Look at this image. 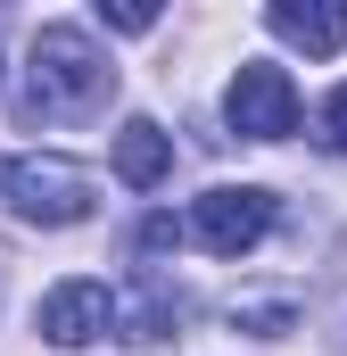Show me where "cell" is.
Here are the masks:
<instances>
[{
  "instance_id": "277c9868",
  "label": "cell",
  "mask_w": 347,
  "mask_h": 356,
  "mask_svg": "<svg viewBox=\"0 0 347 356\" xmlns=\"http://www.w3.org/2000/svg\"><path fill=\"white\" fill-rule=\"evenodd\" d=\"M264 232H273V191H257V182H223V191L190 199V241L207 257H248Z\"/></svg>"
},
{
  "instance_id": "6da1fadb",
  "label": "cell",
  "mask_w": 347,
  "mask_h": 356,
  "mask_svg": "<svg viewBox=\"0 0 347 356\" xmlns=\"http://www.w3.org/2000/svg\"><path fill=\"white\" fill-rule=\"evenodd\" d=\"M108 91H116V67L91 50L83 25H42V33H33V108H42V116L99 108Z\"/></svg>"
},
{
  "instance_id": "9c48e42d",
  "label": "cell",
  "mask_w": 347,
  "mask_h": 356,
  "mask_svg": "<svg viewBox=\"0 0 347 356\" xmlns=\"http://www.w3.org/2000/svg\"><path fill=\"white\" fill-rule=\"evenodd\" d=\"M323 141H331V149L347 158V83L331 91V99H323Z\"/></svg>"
},
{
  "instance_id": "3957f363",
  "label": "cell",
  "mask_w": 347,
  "mask_h": 356,
  "mask_svg": "<svg viewBox=\"0 0 347 356\" xmlns=\"http://www.w3.org/2000/svg\"><path fill=\"white\" fill-rule=\"evenodd\" d=\"M8 199H17L25 224H83L91 216V166L58 158V149L17 158V166H8Z\"/></svg>"
},
{
  "instance_id": "7a4b0ae2",
  "label": "cell",
  "mask_w": 347,
  "mask_h": 356,
  "mask_svg": "<svg viewBox=\"0 0 347 356\" xmlns=\"http://www.w3.org/2000/svg\"><path fill=\"white\" fill-rule=\"evenodd\" d=\"M223 124H232L240 141H289V133H298V83H289V67L240 58V75L223 91Z\"/></svg>"
},
{
  "instance_id": "8992f818",
  "label": "cell",
  "mask_w": 347,
  "mask_h": 356,
  "mask_svg": "<svg viewBox=\"0 0 347 356\" xmlns=\"http://www.w3.org/2000/svg\"><path fill=\"white\" fill-rule=\"evenodd\" d=\"M264 25H273L289 50H306V58H339L347 50V8L339 0H273Z\"/></svg>"
},
{
  "instance_id": "52a82bcc",
  "label": "cell",
  "mask_w": 347,
  "mask_h": 356,
  "mask_svg": "<svg viewBox=\"0 0 347 356\" xmlns=\"http://www.w3.org/2000/svg\"><path fill=\"white\" fill-rule=\"evenodd\" d=\"M166 175H174V133H158L149 116H133L116 133V182L124 191H158Z\"/></svg>"
},
{
  "instance_id": "5b68a950",
  "label": "cell",
  "mask_w": 347,
  "mask_h": 356,
  "mask_svg": "<svg viewBox=\"0 0 347 356\" xmlns=\"http://www.w3.org/2000/svg\"><path fill=\"white\" fill-rule=\"evenodd\" d=\"M116 323V298H108V282H58V290H42V307H33V332L50 340V348H91L99 332Z\"/></svg>"
},
{
  "instance_id": "ba28073f",
  "label": "cell",
  "mask_w": 347,
  "mask_h": 356,
  "mask_svg": "<svg viewBox=\"0 0 347 356\" xmlns=\"http://www.w3.org/2000/svg\"><path fill=\"white\" fill-rule=\"evenodd\" d=\"M99 25H108V33H149V25H158V8H149V0H124V8H108V0H99Z\"/></svg>"
}]
</instances>
